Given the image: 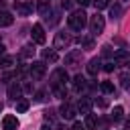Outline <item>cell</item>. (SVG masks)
<instances>
[{
    "label": "cell",
    "mask_w": 130,
    "mask_h": 130,
    "mask_svg": "<svg viewBox=\"0 0 130 130\" xmlns=\"http://www.w3.org/2000/svg\"><path fill=\"white\" fill-rule=\"evenodd\" d=\"M61 6H63L65 10H69V8L73 6V0H61Z\"/></svg>",
    "instance_id": "30"
},
{
    "label": "cell",
    "mask_w": 130,
    "mask_h": 130,
    "mask_svg": "<svg viewBox=\"0 0 130 130\" xmlns=\"http://www.w3.org/2000/svg\"><path fill=\"white\" fill-rule=\"evenodd\" d=\"M69 77H67V73H65V69H57L53 75H51V87H57V85H65V81H67Z\"/></svg>",
    "instance_id": "5"
},
{
    "label": "cell",
    "mask_w": 130,
    "mask_h": 130,
    "mask_svg": "<svg viewBox=\"0 0 130 130\" xmlns=\"http://www.w3.org/2000/svg\"><path fill=\"white\" fill-rule=\"evenodd\" d=\"M41 130H51V128H49V126H43V128H41Z\"/></svg>",
    "instance_id": "40"
},
{
    "label": "cell",
    "mask_w": 130,
    "mask_h": 130,
    "mask_svg": "<svg viewBox=\"0 0 130 130\" xmlns=\"http://www.w3.org/2000/svg\"><path fill=\"white\" fill-rule=\"evenodd\" d=\"M77 4H81V6H89L91 4V0H75Z\"/></svg>",
    "instance_id": "35"
},
{
    "label": "cell",
    "mask_w": 130,
    "mask_h": 130,
    "mask_svg": "<svg viewBox=\"0 0 130 130\" xmlns=\"http://www.w3.org/2000/svg\"><path fill=\"white\" fill-rule=\"evenodd\" d=\"M32 41H35L37 45H43V43H45V30H43L41 24H35V26H32Z\"/></svg>",
    "instance_id": "10"
},
{
    "label": "cell",
    "mask_w": 130,
    "mask_h": 130,
    "mask_svg": "<svg viewBox=\"0 0 130 130\" xmlns=\"http://www.w3.org/2000/svg\"><path fill=\"white\" fill-rule=\"evenodd\" d=\"M18 95H20V87H18V85H14V83H12V85H10V87H8V98H12V100H16V98H18Z\"/></svg>",
    "instance_id": "20"
},
{
    "label": "cell",
    "mask_w": 130,
    "mask_h": 130,
    "mask_svg": "<svg viewBox=\"0 0 130 130\" xmlns=\"http://www.w3.org/2000/svg\"><path fill=\"white\" fill-rule=\"evenodd\" d=\"M37 10H39L43 16H47V14L51 12V0H39V2H37Z\"/></svg>",
    "instance_id": "13"
},
{
    "label": "cell",
    "mask_w": 130,
    "mask_h": 130,
    "mask_svg": "<svg viewBox=\"0 0 130 130\" xmlns=\"http://www.w3.org/2000/svg\"><path fill=\"white\" fill-rule=\"evenodd\" d=\"M12 20H14V16H12L10 12H6V10L0 12V26H10Z\"/></svg>",
    "instance_id": "14"
},
{
    "label": "cell",
    "mask_w": 130,
    "mask_h": 130,
    "mask_svg": "<svg viewBox=\"0 0 130 130\" xmlns=\"http://www.w3.org/2000/svg\"><path fill=\"white\" fill-rule=\"evenodd\" d=\"M28 108H30V102H28V100H24V98H22V100H18V102H16V112H18V114H24Z\"/></svg>",
    "instance_id": "17"
},
{
    "label": "cell",
    "mask_w": 130,
    "mask_h": 130,
    "mask_svg": "<svg viewBox=\"0 0 130 130\" xmlns=\"http://www.w3.org/2000/svg\"><path fill=\"white\" fill-rule=\"evenodd\" d=\"M35 100H37V102H43V100H45V91H39V93H37V98H35Z\"/></svg>",
    "instance_id": "34"
},
{
    "label": "cell",
    "mask_w": 130,
    "mask_h": 130,
    "mask_svg": "<svg viewBox=\"0 0 130 130\" xmlns=\"http://www.w3.org/2000/svg\"><path fill=\"white\" fill-rule=\"evenodd\" d=\"M12 61H14L12 57H2V59H0V67H2V69H8V67L12 65Z\"/></svg>",
    "instance_id": "25"
},
{
    "label": "cell",
    "mask_w": 130,
    "mask_h": 130,
    "mask_svg": "<svg viewBox=\"0 0 130 130\" xmlns=\"http://www.w3.org/2000/svg\"><path fill=\"white\" fill-rule=\"evenodd\" d=\"M87 24V14L83 10H77V12H71L69 16V26L73 30H83V26Z\"/></svg>",
    "instance_id": "1"
},
{
    "label": "cell",
    "mask_w": 130,
    "mask_h": 130,
    "mask_svg": "<svg viewBox=\"0 0 130 130\" xmlns=\"http://www.w3.org/2000/svg\"><path fill=\"white\" fill-rule=\"evenodd\" d=\"M100 87H102L104 93H112V91H114V83H112V81H102Z\"/></svg>",
    "instance_id": "21"
},
{
    "label": "cell",
    "mask_w": 130,
    "mask_h": 130,
    "mask_svg": "<svg viewBox=\"0 0 130 130\" xmlns=\"http://www.w3.org/2000/svg\"><path fill=\"white\" fill-rule=\"evenodd\" d=\"M114 67H116V63H114V61H110V63H106V65H104V69H106V71H114Z\"/></svg>",
    "instance_id": "31"
},
{
    "label": "cell",
    "mask_w": 130,
    "mask_h": 130,
    "mask_svg": "<svg viewBox=\"0 0 130 130\" xmlns=\"http://www.w3.org/2000/svg\"><path fill=\"white\" fill-rule=\"evenodd\" d=\"M71 43H73V37L65 30L55 35V49H67V47H71Z\"/></svg>",
    "instance_id": "3"
},
{
    "label": "cell",
    "mask_w": 130,
    "mask_h": 130,
    "mask_svg": "<svg viewBox=\"0 0 130 130\" xmlns=\"http://www.w3.org/2000/svg\"><path fill=\"white\" fill-rule=\"evenodd\" d=\"M95 104H98V106H100V108H106V106H108V102H106V100H98V102H95Z\"/></svg>",
    "instance_id": "36"
},
{
    "label": "cell",
    "mask_w": 130,
    "mask_h": 130,
    "mask_svg": "<svg viewBox=\"0 0 130 130\" xmlns=\"http://www.w3.org/2000/svg\"><path fill=\"white\" fill-rule=\"evenodd\" d=\"M89 110H91V102H89L87 98H81V100L77 102V112L87 116V114H89Z\"/></svg>",
    "instance_id": "12"
},
{
    "label": "cell",
    "mask_w": 130,
    "mask_h": 130,
    "mask_svg": "<svg viewBox=\"0 0 130 130\" xmlns=\"http://www.w3.org/2000/svg\"><path fill=\"white\" fill-rule=\"evenodd\" d=\"M73 87H75L77 91H83V89L87 87V83H85V77H81V75H75V77H73Z\"/></svg>",
    "instance_id": "15"
},
{
    "label": "cell",
    "mask_w": 130,
    "mask_h": 130,
    "mask_svg": "<svg viewBox=\"0 0 130 130\" xmlns=\"http://www.w3.org/2000/svg\"><path fill=\"white\" fill-rule=\"evenodd\" d=\"M53 114H55L53 110H47V112H45V120H53V118H55Z\"/></svg>",
    "instance_id": "33"
},
{
    "label": "cell",
    "mask_w": 130,
    "mask_h": 130,
    "mask_svg": "<svg viewBox=\"0 0 130 130\" xmlns=\"http://www.w3.org/2000/svg\"><path fill=\"white\" fill-rule=\"evenodd\" d=\"M104 28H106L104 16H102V14H93L91 20H89V30H91V35H102Z\"/></svg>",
    "instance_id": "2"
},
{
    "label": "cell",
    "mask_w": 130,
    "mask_h": 130,
    "mask_svg": "<svg viewBox=\"0 0 130 130\" xmlns=\"http://www.w3.org/2000/svg\"><path fill=\"white\" fill-rule=\"evenodd\" d=\"M120 12H122V10H120V6H118V4H116V6H112V16H114V18H118V16H120Z\"/></svg>",
    "instance_id": "29"
},
{
    "label": "cell",
    "mask_w": 130,
    "mask_h": 130,
    "mask_svg": "<svg viewBox=\"0 0 130 130\" xmlns=\"http://www.w3.org/2000/svg\"><path fill=\"white\" fill-rule=\"evenodd\" d=\"M14 8H16V14H18V16H28V14L32 12V4H30L28 0H26V2H18V0H16Z\"/></svg>",
    "instance_id": "6"
},
{
    "label": "cell",
    "mask_w": 130,
    "mask_h": 130,
    "mask_svg": "<svg viewBox=\"0 0 130 130\" xmlns=\"http://www.w3.org/2000/svg\"><path fill=\"white\" fill-rule=\"evenodd\" d=\"M122 114H124L122 106H116V108H114V112H112V118H114V120H122Z\"/></svg>",
    "instance_id": "24"
},
{
    "label": "cell",
    "mask_w": 130,
    "mask_h": 130,
    "mask_svg": "<svg viewBox=\"0 0 130 130\" xmlns=\"http://www.w3.org/2000/svg\"><path fill=\"white\" fill-rule=\"evenodd\" d=\"M100 65H102L100 59H91V61L87 63V73H89V75H95V73L100 71Z\"/></svg>",
    "instance_id": "16"
},
{
    "label": "cell",
    "mask_w": 130,
    "mask_h": 130,
    "mask_svg": "<svg viewBox=\"0 0 130 130\" xmlns=\"http://www.w3.org/2000/svg\"><path fill=\"white\" fill-rule=\"evenodd\" d=\"M57 130H67V128H65V126H61V124H59V126H57Z\"/></svg>",
    "instance_id": "39"
},
{
    "label": "cell",
    "mask_w": 130,
    "mask_h": 130,
    "mask_svg": "<svg viewBox=\"0 0 130 130\" xmlns=\"http://www.w3.org/2000/svg\"><path fill=\"white\" fill-rule=\"evenodd\" d=\"M53 93L57 98H65L67 95V89H65V85H57V87H53Z\"/></svg>",
    "instance_id": "22"
},
{
    "label": "cell",
    "mask_w": 130,
    "mask_h": 130,
    "mask_svg": "<svg viewBox=\"0 0 130 130\" xmlns=\"http://www.w3.org/2000/svg\"><path fill=\"white\" fill-rule=\"evenodd\" d=\"M83 49H93V39H79Z\"/></svg>",
    "instance_id": "26"
},
{
    "label": "cell",
    "mask_w": 130,
    "mask_h": 130,
    "mask_svg": "<svg viewBox=\"0 0 130 130\" xmlns=\"http://www.w3.org/2000/svg\"><path fill=\"white\" fill-rule=\"evenodd\" d=\"M45 71H47V65H45L43 61H35V63L30 65V77H32V79H41V77L45 75Z\"/></svg>",
    "instance_id": "4"
},
{
    "label": "cell",
    "mask_w": 130,
    "mask_h": 130,
    "mask_svg": "<svg viewBox=\"0 0 130 130\" xmlns=\"http://www.w3.org/2000/svg\"><path fill=\"white\" fill-rule=\"evenodd\" d=\"M43 59L55 63V61H57V53H55V49H45V51H43Z\"/></svg>",
    "instance_id": "18"
},
{
    "label": "cell",
    "mask_w": 130,
    "mask_h": 130,
    "mask_svg": "<svg viewBox=\"0 0 130 130\" xmlns=\"http://www.w3.org/2000/svg\"><path fill=\"white\" fill-rule=\"evenodd\" d=\"M71 130H85V124H81V122H75Z\"/></svg>",
    "instance_id": "32"
},
{
    "label": "cell",
    "mask_w": 130,
    "mask_h": 130,
    "mask_svg": "<svg viewBox=\"0 0 130 130\" xmlns=\"http://www.w3.org/2000/svg\"><path fill=\"white\" fill-rule=\"evenodd\" d=\"M59 114H61V118L71 120V118H75V108H73L71 104H63V106L59 108Z\"/></svg>",
    "instance_id": "11"
},
{
    "label": "cell",
    "mask_w": 130,
    "mask_h": 130,
    "mask_svg": "<svg viewBox=\"0 0 130 130\" xmlns=\"http://www.w3.org/2000/svg\"><path fill=\"white\" fill-rule=\"evenodd\" d=\"M0 112H2V104H0Z\"/></svg>",
    "instance_id": "41"
},
{
    "label": "cell",
    "mask_w": 130,
    "mask_h": 130,
    "mask_svg": "<svg viewBox=\"0 0 130 130\" xmlns=\"http://www.w3.org/2000/svg\"><path fill=\"white\" fill-rule=\"evenodd\" d=\"M114 63H116V65H126V67H130V53L118 51V53L114 55Z\"/></svg>",
    "instance_id": "9"
},
{
    "label": "cell",
    "mask_w": 130,
    "mask_h": 130,
    "mask_svg": "<svg viewBox=\"0 0 130 130\" xmlns=\"http://www.w3.org/2000/svg\"><path fill=\"white\" fill-rule=\"evenodd\" d=\"M22 87H24V91H32V85H30V83H24Z\"/></svg>",
    "instance_id": "37"
},
{
    "label": "cell",
    "mask_w": 130,
    "mask_h": 130,
    "mask_svg": "<svg viewBox=\"0 0 130 130\" xmlns=\"http://www.w3.org/2000/svg\"><path fill=\"white\" fill-rule=\"evenodd\" d=\"M93 4H95L98 10H102V8H106V6L110 4V0H93Z\"/></svg>",
    "instance_id": "28"
},
{
    "label": "cell",
    "mask_w": 130,
    "mask_h": 130,
    "mask_svg": "<svg viewBox=\"0 0 130 130\" xmlns=\"http://www.w3.org/2000/svg\"><path fill=\"white\" fill-rule=\"evenodd\" d=\"M16 128H18V118L16 116L8 114V116L2 118V130H16Z\"/></svg>",
    "instance_id": "7"
},
{
    "label": "cell",
    "mask_w": 130,
    "mask_h": 130,
    "mask_svg": "<svg viewBox=\"0 0 130 130\" xmlns=\"http://www.w3.org/2000/svg\"><path fill=\"white\" fill-rule=\"evenodd\" d=\"M81 63V51L79 49H75V51H71V53H67L65 55V65H79Z\"/></svg>",
    "instance_id": "8"
},
{
    "label": "cell",
    "mask_w": 130,
    "mask_h": 130,
    "mask_svg": "<svg viewBox=\"0 0 130 130\" xmlns=\"http://www.w3.org/2000/svg\"><path fill=\"white\" fill-rule=\"evenodd\" d=\"M32 53H35V49H32L30 45H26V47H22V51H20V55H22V57H30Z\"/></svg>",
    "instance_id": "27"
},
{
    "label": "cell",
    "mask_w": 130,
    "mask_h": 130,
    "mask_svg": "<svg viewBox=\"0 0 130 130\" xmlns=\"http://www.w3.org/2000/svg\"><path fill=\"white\" fill-rule=\"evenodd\" d=\"M95 126H98V118H95L93 114H87V116H85V128L93 130Z\"/></svg>",
    "instance_id": "19"
},
{
    "label": "cell",
    "mask_w": 130,
    "mask_h": 130,
    "mask_svg": "<svg viewBox=\"0 0 130 130\" xmlns=\"http://www.w3.org/2000/svg\"><path fill=\"white\" fill-rule=\"evenodd\" d=\"M120 83H122L124 89H130V75H128V73H122V75H120Z\"/></svg>",
    "instance_id": "23"
},
{
    "label": "cell",
    "mask_w": 130,
    "mask_h": 130,
    "mask_svg": "<svg viewBox=\"0 0 130 130\" xmlns=\"http://www.w3.org/2000/svg\"><path fill=\"white\" fill-rule=\"evenodd\" d=\"M4 51H6V47H4L2 43H0V55H4Z\"/></svg>",
    "instance_id": "38"
}]
</instances>
